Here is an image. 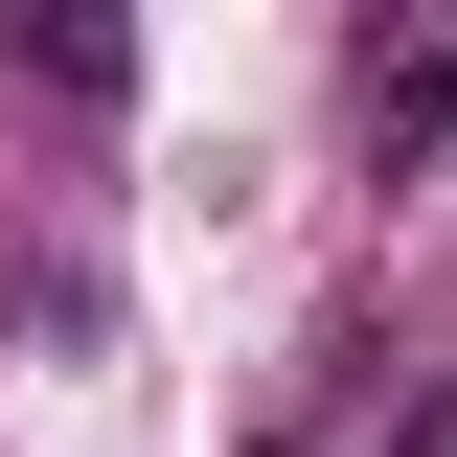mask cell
Returning <instances> with one entry per match:
<instances>
[{"label": "cell", "instance_id": "1", "mask_svg": "<svg viewBox=\"0 0 457 457\" xmlns=\"http://www.w3.org/2000/svg\"><path fill=\"white\" fill-rule=\"evenodd\" d=\"M366 114H389V137H457V46H389V69H366Z\"/></svg>", "mask_w": 457, "mask_h": 457}, {"label": "cell", "instance_id": "2", "mask_svg": "<svg viewBox=\"0 0 457 457\" xmlns=\"http://www.w3.org/2000/svg\"><path fill=\"white\" fill-rule=\"evenodd\" d=\"M389 457H457V389H411V411H389Z\"/></svg>", "mask_w": 457, "mask_h": 457}]
</instances>
